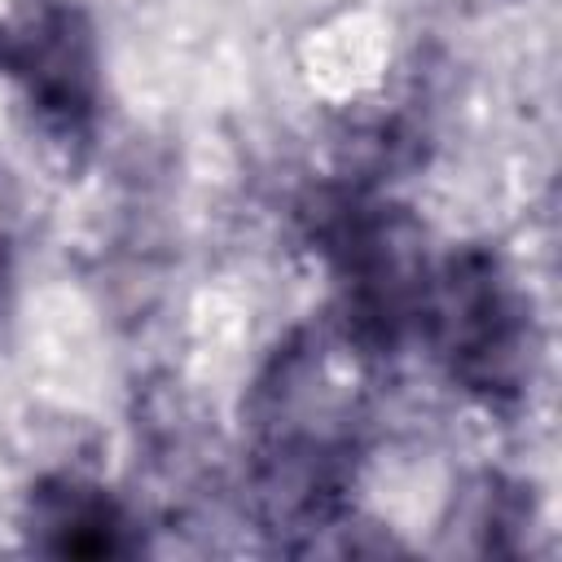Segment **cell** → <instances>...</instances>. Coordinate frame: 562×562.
<instances>
[{"instance_id":"6da1fadb","label":"cell","mask_w":562,"mask_h":562,"mask_svg":"<svg viewBox=\"0 0 562 562\" xmlns=\"http://www.w3.org/2000/svg\"><path fill=\"white\" fill-rule=\"evenodd\" d=\"M255 452L250 487L268 531L307 536L338 531L356 483V408L329 364V342L312 329L290 334L268 360L250 395Z\"/></svg>"},{"instance_id":"7a4b0ae2","label":"cell","mask_w":562,"mask_h":562,"mask_svg":"<svg viewBox=\"0 0 562 562\" xmlns=\"http://www.w3.org/2000/svg\"><path fill=\"white\" fill-rule=\"evenodd\" d=\"M312 237L338 277L342 338L360 356H391L417 334L426 294V255L417 224L369 193L338 189L321 198Z\"/></svg>"},{"instance_id":"3957f363","label":"cell","mask_w":562,"mask_h":562,"mask_svg":"<svg viewBox=\"0 0 562 562\" xmlns=\"http://www.w3.org/2000/svg\"><path fill=\"white\" fill-rule=\"evenodd\" d=\"M417 334L435 347L448 378L483 404H509L522 395L531 316L492 250L465 246L426 272Z\"/></svg>"},{"instance_id":"277c9868","label":"cell","mask_w":562,"mask_h":562,"mask_svg":"<svg viewBox=\"0 0 562 562\" xmlns=\"http://www.w3.org/2000/svg\"><path fill=\"white\" fill-rule=\"evenodd\" d=\"M0 75L53 145L83 149L92 140L101 114V48L75 0H31L0 22Z\"/></svg>"},{"instance_id":"5b68a950","label":"cell","mask_w":562,"mask_h":562,"mask_svg":"<svg viewBox=\"0 0 562 562\" xmlns=\"http://www.w3.org/2000/svg\"><path fill=\"white\" fill-rule=\"evenodd\" d=\"M22 531L31 549L53 558H123L136 553V522L110 487L79 474H48L26 492Z\"/></svg>"},{"instance_id":"8992f818","label":"cell","mask_w":562,"mask_h":562,"mask_svg":"<svg viewBox=\"0 0 562 562\" xmlns=\"http://www.w3.org/2000/svg\"><path fill=\"white\" fill-rule=\"evenodd\" d=\"M4 285H9V250L0 241V294H4Z\"/></svg>"}]
</instances>
